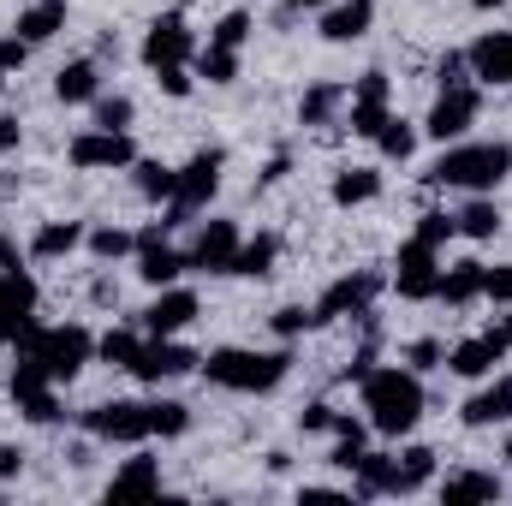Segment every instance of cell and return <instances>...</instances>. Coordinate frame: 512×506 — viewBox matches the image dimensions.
I'll list each match as a JSON object with an SVG mask.
<instances>
[{
	"label": "cell",
	"mask_w": 512,
	"mask_h": 506,
	"mask_svg": "<svg viewBox=\"0 0 512 506\" xmlns=\"http://www.w3.org/2000/svg\"><path fill=\"white\" fill-rule=\"evenodd\" d=\"M501 459H507V471H512V435H507V447H501Z\"/></svg>",
	"instance_id": "680465c9"
},
{
	"label": "cell",
	"mask_w": 512,
	"mask_h": 506,
	"mask_svg": "<svg viewBox=\"0 0 512 506\" xmlns=\"http://www.w3.org/2000/svg\"><path fill=\"white\" fill-rule=\"evenodd\" d=\"M382 286H387L382 268H346V274H334L322 286V298H316V322L328 328V322H364V316H376Z\"/></svg>",
	"instance_id": "8992f818"
},
{
	"label": "cell",
	"mask_w": 512,
	"mask_h": 506,
	"mask_svg": "<svg viewBox=\"0 0 512 506\" xmlns=\"http://www.w3.org/2000/svg\"><path fill=\"white\" fill-rule=\"evenodd\" d=\"M483 298H495V304H512V262L489 268V280H483Z\"/></svg>",
	"instance_id": "c3c4849f"
},
{
	"label": "cell",
	"mask_w": 512,
	"mask_h": 506,
	"mask_svg": "<svg viewBox=\"0 0 512 506\" xmlns=\"http://www.w3.org/2000/svg\"><path fill=\"white\" fill-rule=\"evenodd\" d=\"M274 262H280V239H274V233H256V239H245L239 256H233V280H268Z\"/></svg>",
	"instance_id": "836d02e7"
},
{
	"label": "cell",
	"mask_w": 512,
	"mask_h": 506,
	"mask_svg": "<svg viewBox=\"0 0 512 506\" xmlns=\"http://www.w3.org/2000/svg\"><path fill=\"white\" fill-rule=\"evenodd\" d=\"M465 66H471L477 84L512 90V30H483V36L465 48Z\"/></svg>",
	"instance_id": "ffe728a7"
},
{
	"label": "cell",
	"mask_w": 512,
	"mask_h": 506,
	"mask_svg": "<svg viewBox=\"0 0 512 506\" xmlns=\"http://www.w3.org/2000/svg\"><path fill=\"white\" fill-rule=\"evenodd\" d=\"M417 137H423V126H411L405 114H387L370 143H376V155H382V161H399V167H405V161L417 155Z\"/></svg>",
	"instance_id": "d6a6232c"
},
{
	"label": "cell",
	"mask_w": 512,
	"mask_h": 506,
	"mask_svg": "<svg viewBox=\"0 0 512 506\" xmlns=\"http://www.w3.org/2000/svg\"><path fill=\"white\" fill-rule=\"evenodd\" d=\"M292 376V346H215L203 352V381L221 393H274Z\"/></svg>",
	"instance_id": "3957f363"
},
{
	"label": "cell",
	"mask_w": 512,
	"mask_h": 506,
	"mask_svg": "<svg viewBox=\"0 0 512 506\" xmlns=\"http://www.w3.org/2000/svg\"><path fill=\"white\" fill-rule=\"evenodd\" d=\"M376 197H382V167H370V161L340 167V173L328 179V203H334V209H364V203H376Z\"/></svg>",
	"instance_id": "484cf974"
},
{
	"label": "cell",
	"mask_w": 512,
	"mask_h": 506,
	"mask_svg": "<svg viewBox=\"0 0 512 506\" xmlns=\"http://www.w3.org/2000/svg\"><path fill=\"white\" fill-rule=\"evenodd\" d=\"M6 78H12V72H6V66H0V90H6Z\"/></svg>",
	"instance_id": "94428289"
},
{
	"label": "cell",
	"mask_w": 512,
	"mask_h": 506,
	"mask_svg": "<svg viewBox=\"0 0 512 506\" xmlns=\"http://www.w3.org/2000/svg\"><path fill=\"white\" fill-rule=\"evenodd\" d=\"M251 30H256V18H251V12H227L221 24H209V42H215V48H239V54H245Z\"/></svg>",
	"instance_id": "ee69618b"
},
{
	"label": "cell",
	"mask_w": 512,
	"mask_h": 506,
	"mask_svg": "<svg viewBox=\"0 0 512 506\" xmlns=\"http://www.w3.org/2000/svg\"><path fill=\"white\" fill-rule=\"evenodd\" d=\"M268 328H274V340H298V334H316L322 322H316V304H280L274 316H268Z\"/></svg>",
	"instance_id": "ab89813d"
},
{
	"label": "cell",
	"mask_w": 512,
	"mask_h": 506,
	"mask_svg": "<svg viewBox=\"0 0 512 506\" xmlns=\"http://www.w3.org/2000/svg\"><path fill=\"white\" fill-rule=\"evenodd\" d=\"M155 90L173 96V102H185V96L197 90V72H191V66H161V72H155Z\"/></svg>",
	"instance_id": "f6af8a7d"
},
{
	"label": "cell",
	"mask_w": 512,
	"mask_h": 506,
	"mask_svg": "<svg viewBox=\"0 0 512 506\" xmlns=\"http://www.w3.org/2000/svg\"><path fill=\"white\" fill-rule=\"evenodd\" d=\"M387 114H393V78L387 72H358L352 84H346V120L340 126L352 131V137H376Z\"/></svg>",
	"instance_id": "5bb4252c"
},
{
	"label": "cell",
	"mask_w": 512,
	"mask_h": 506,
	"mask_svg": "<svg viewBox=\"0 0 512 506\" xmlns=\"http://www.w3.org/2000/svg\"><path fill=\"white\" fill-rule=\"evenodd\" d=\"M435 191H465V197H495L512 179V143H441V155L423 173Z\"/></svg>",
	"instance_id": "6da1fadb"
},
{
	"label": "cell",
	"mask_w": 512,
	"mask_h": 506,
	"mask_svg": "<svg viewBox=\"0 0 512 506\" xmlns=\"http://www.w3.org/2000/svg\"><path fill=\"white\" fill-rule=\"evenodd\" d=\"M477 12H501V6H512V0H471Z\"/></svg>",
	"instance_id": "6f0895ef"
},
{
	"label": "cell",
	"mask_w": 512,
	"mask_h": 506,
	"mask_svg": "<svg viewBox=\"0 0 512 506\" xmlns=\"http://www.w3.org/2000/svg\"><path fill=\"white\" fill-rule=\"evenodd\" d=\"M221 173H227V149H197L185 167H173V203H167V233L191 227V215H203L221 197Z\"/></svg>",
	"instance_id": "5b68a950"
},
{
	"label": "cell",
	"mask_w": 512,
	"mask_h": 506,
	"mask_svg": "<svg viewBox=\"0 0 512 506\" xmlns=\"http://www.w3.org/2000/svg\"><path fill=\"white\" fill-rule=\"evenodd\" d=\"M18 143H24V126H18V114H0V155H18Z\"/></svg>",
	"instance_id": "816d5d0a"
},
{
	"label": "cell",
	"mask_w": 512,
	"mask_h": 506,
	"mask_svg": "<svg viewBox=\"0 0 512 506\" xmlns=\"http://www.w3.org/2000/svg\"><path fill=\"white\" fill-rule=\"evenodd\" d=\"M18 358H30L36 370L48 381H78L90 364H96V334L84 328V322H54V328H30L18 346H12Z\"/></svg>",
	"instance_id": "277c9868"
},
{
	"label": "cell",
	"mask_w": 512,
	"mask_h": 506,
	"mask_svg": "<svg viewBox=\"0 0 512 506\" xmlns=\"http://www.w3.org/2000/svg\"><path fill=\"white\" fill-rule=\"evenodd\" d=\"M346 120V84L340 78H316L304 96H298V126L304 131H334Z\"/></svg>",
	"instance_id": "cb8c5ba5"
},
{
	"label": "cell",
	"mask_w": 512,
	"mask_h": 506,
	"mask_svg": "<svg viewBox=\"0 0 512 506\" xmlns=\"http://www.w3.org/2000/svg\"><path fill=\"white\" fill-rule=\"evenodd\" d=\"M18 197V173H0V203H12Z\"/></svg>",
	"instance_id": "11a10c76"
},
{
	"label": "cell",
	"mask_w": 512,
	"mask_h": 506,
	"mask_svg": "<svg viewBox=\"0 0 512 506\" xmlns=\"http://www.w3.org/2000/svg\"><path fill=\"white\" fill-rule=\"evenodd\" d=\"M435 477V447H405L393 453V495H417Z\"/></svg>",
	"instance_id": "e575fe53"
},
{
	"label": "cell",
	"mask_w": 512,
	"mask_h": 506,
	"mask_svg": "<svg viewBox=\"0 0 512 506\" xmlns=\"http://www.w3.org/2000/svg\"><path fill=\"white\" fill-rule=\"evenodd\" d=\"M197 316H203V298L173 280V286H155V298L137 310V328H143V334H185Z\"/></svg>",
	"instance_id": "2e32d148"
},
{
	"label": "cell",
	"mask_w": 512,
	"mask_h": 506,
	"mask_svg": "<svg viewBox=\"0 0 512 506\" xmlns=\"http://www.w3.org/2000/svg\"><path fill=\"white\" fill-rule=\"evenodd\" d=\"M90 126L131 131L137 126V102H131V96H96V102H90Z\"/></svg>",
	"instance_id": "60d3db41"
},
{
	"label": "cell",
	"mask_w": 512,
	"mask_h": 506,
	"mask_svg": "<svg viewBox=\"0 0 512 506\" xmlns=\"http://www.w3.org/2000/svg\"><path fill=\"white\" fill-rule=\"evenodd\" d=\"M477 114H483V90H477V84H447V90H435V102H429V114H423V137L459 143V137H471Z\"/></svg>",
	"instance_id": "8fae6325"
},
{
	"label": "cell",
	"mask_w": 512,
	"mask_h": 506,
	"mask_svg": "<svg viewBox=\"0 0 512 506\" xmlns=\"http://www.w3.org/2000/svg\"><path fill=\"white\" fill-rule=\"evenodd\" d=\"M334 423H340V411H334L328 399H310V405L298 411V429H304V435H334Z\"/></svg>",
	"instance_id": "bcb514c9"
},
{
	"label": "cell",
	"mask_w": 512,
	"mask_h": 506,
	"mask_svg": "<svg viewBox=\"0 0 512 506\" xmlns=\"http://www.w3.org/2000/svg\"><path fill=\"white\" fill-rule=\"evenodd\" d=\"M316 30H322V42H334V48L364 42V36L376 30V0H328L322 18H316Z\"/></svg>",
	"instance_id": "44dd1931"
},
{
	"label": "cell",
	"mask_w": 512,
	"mask_h": 506,
	"mask_svg": "<svg viewBox=\"0 0 512 506\" xmlns=\"http://www.w3.org/2000/svg\"><path fill=\"white\" fill-rule=\"evenodd\" d=\"M149 495H161V459L155 453H131L114 471V483H108V501H149Z\"/></svg>",
	"instance_id": "83f0119b"
},
{
	"label": "cell",
	"mask_w": 512,
	"mask_h": 506,
	"mask_svg": "<svg viewBox=\"0 0 512 506\" xmlns=\"http://www.w3.org/2000/svg\"><path fill=\"white\" fill-rule=\"evenodd\" d=\"M102 96V60H66L60 72H54V102H66V108H90Z\"/></svg>",
	"instance_id": "d4e9b609"
},
{
	"label": "cell",
	"mask_w": 512,
	"mask_h": 506,
	"mask_svg": "<svg viewBox=\"0 0 512 506\" xmlns=\"http://www.w3.org/2000/svg\"><path fill=\"white\" fill-rule=\"evenodd\" d=\"M6 393H12V411H18L24 423H36V429H54V423L66 417V405H60V381H48L30 358H18V364H12Z\"/></svg>",
	"instance_id": "ba28073f"
},
{
	"label": "cell",
	"mask_w": 512,
	"mask_h": 506,
	"mask_svg": "<svg viewBox=\"0 0 512 506\" xmlns=\"http://www.w3.org/2000/svg\"><path fill=\"white\" fill-rule=\"evenodd\" d=\"M239 245H245L239 221L209 215V221L197 227V239L185 245V262H191V274H233V256H239Z\"/></svg>",
	"instance_id": "9a60e30c"
},
{
	"label": "cell",
	"mask_w": 512,
	"mask_h": 506,
	"mask_svg": "<svg viewBox=\"0 0 512 506\" xmlns=\"http://www.w3.org/2000/svg\"><path fill=\"white\" fill-rule=\"evenodd\" d=\"M453 227H459V239H471V245H489V239H501V203L495 197H471L459 215H453Z\"/></svg>",
	"instance_id": "4dcf8cb0"
},
{
	"label": "cell",
	"mask_w": 512,
	"mask_h": 506,
	"mask_svg": "<svg viewBox=\"0 0 512 506\" xmlns=\"http://www.w3.org/2000/svg\"><path fill=\"white\" fill-rule=\"evenodd\" d=\"M131 185H137V197H143V203H161V209L173 203V167H167V161L137 155V161H131Z\"/></svg>",
	"instance_id": "8d00e7d4"
},
{
	"label": "cell",
	"mask_w": 512,
	"mask_h": 506,
	"mask_svg": "<svg viewBox=\"0 0 512 506\" xmlns=\"http://www.w3.org/2000/svg\"><path fill=\"white\" fill-rule=\"evenodd\" d=\"M24 60H30V42L24 36H0V66L6 72H24Z\"/></svg>",
	"instance_id": "681fc988"
},
{
	"label": "cell",
	"mask_w": 512,
	"mask_h": 506,
	"mask_svg": "<svg viewBox=\"0 0 512 506\" xmlns=\"http://www.w3.org/2000/svg\"><path fill=\"white\" fill-rule=\"evenodd\" d=\"M239 48H215V42H203L197 48V60H191V72L203 78V84H239Z\"/></svg>",
	"instance_id": "74e56055"
},
{
	"label": "cell",
	"mask_w": 512,
	"mask_h": 506,
	"mask_svg": "<svg viewBox=\"0 0 512 506\" xmlns=\"http://www.w3.org/2000/svg\"><path fill=\"white\" fill-rule=\"evenodd\" d=\"M512 340L501 328H483V334H471V340H459V346H447V370L459 381H489L501 364H507Z\"/></svg>",
	"instance_id": "ac0fdd59"
},
{
	"label": "cell",
	"mask_w": 512,
	"mask_h": 506,
	"mask_svg": "<svg viewBox=\"0 0 512 506\" xmlns=\"http://www.w3.org/2000/svg\"><path fill=\"white\" fill-rule=\"evenodd\" d=\"M90 298H96V304H114V298H120V286H114V280H96V286H90Z\"/></svg>",
	"instance_id": "db71d44e"
},
{
	"label": "cell",
	"mask_w": 512,
	"mask_h": 506,
	"mask_svg": "<svg viewBox=\"0 0 512 506\" xmlns=\"http://www.w3.org/2000/svg\"><path fill=\"white\" fill-rule=\"evenodd\" d=\"M447 506L459 501H501L507 495V483L495 477V471H453V477H441V489H435Z\"/></svg>",
	"instance_id": "f546056e"
},
{
	"label": "cell",
	"mask_w": 512,
	"mask_h": 506,
	"mask_svg": "<svg viewBox=\"0 0 512 506\" xmlns=\"http://www.w3.org/2000/svg\"><path fill=\"white\" fill-rule=\"evenodd\" d=\"M441 262H447V256L435 251V245H423V239H405V245H399V256H393V274H387V286H393L405 304H435Z\"/></svg>",
	"instance_id": "30bf717a"
},
{
	"label": "cell",
	"mask_w": 512,
	"mask_h": 506,
	"mask_svg": "<svg viewBox=\"0 0 512 506\" xmlns=\"http://www.w3.org/2000/svg\"><path fill=\"white\" fill-rule=\"evenodd\" d=\"M399 364H405V370H417V376H429V370H447V346H441L435 334H423V340H405Z\"/></svg>",
	"instance_id": "b9f144b4"
},
{
	"label": "cell",
	"mask_w": 512,
	"mask_h": 506,
	"mask_svg": "<svg viewBox=\"0 0 512 506\" xmlns=\"http://www.w3.org/2000/svg\"><path fill=\"white\" fill-rule=\"evenodd\" d=\"M24 459H30V453H24L18 441H0V483H12V477L24 471Z\"/></svg>",
	"instance_id": "f907efd6"
},
{
	"label": "cell",
	"mask_w": 512,
	"mask_h": 506,
	"mask_svg": "<svg viewBox=\"0 0 512 506\" xmlns=\"http://www.w3.org/2000/svg\"><path fill=\"white\" fill-rule=\"evenodd\" d=\"M66 18H72L66 0H30V6H18V18H12V36H24L30 48H42V42H54V36L66 30Z\"/></svg>",
	"instance_id": "4316f807"
},
{
	"label": "cell",
	"mask_w": 512,
	"mask_h": 506,
	"mask_svg": "<svg viewBox=\"0 0 512 506\" xmlns=\"http://www.w3.org/2000/svg\"><path fill=\"white\" fill-rule=\"evenodd\" d=\"M66 161L78 167V173H131V161H137V143H131V131H78L72 143H66Z\"/></svg>",
	"instance_id": "7c38bea8"
},
{
	"label": "cell",
	"mask_w": 512,
	"mask_h": 506,
	"mask_svg": "<svg viewBox=\"0 0 512 506\" xmlns=\"http://www.w3.org/2000/svg\"><path fill=\"white\" fill-rule=\"evenodd\" d=\"M36 328V280L30 268L0 274V346H18Z\"/></svg>",
	"instance_id": "d6986e66"
},
{
	"label": "cell",
	"mask_w": 512,
	"mask_h": 506,
	"mask_svg": "<svg viewBox=\"0 0 512 506\" xmlns=\"http://www.w3.org/2000/svg\"><path fill=\"white\" fill-rule=\"evenodd\" d=\"M191 370H203V352H191L179 334H143V352L131 364V376L143 381V387L179 381V376H191Z\"/></svg>",
	"instance_id": "4fadbf2b"
},
{
	"label": "cell",
	"mask_w": 512,
	"mask_h": 506,
	"mask_svg": "<svg viewBox=\"0 0 512 506\" xmlns=\"http://www.w3.org/2000/svg\"><path fill=\"white\" fill-rule=\"evenodd\" d=\"M179 274H191V262H185V251L167 239V221L143 227V233H137V280L155 292V286H173Z\"/></svg>",
	"instance_id": "e0dca14e"
},
{
	"label": "cell",
	"mask_w": 512,
	"mask_h": 506,
	"mask_svg": "<svg viewBox=\"0 0 512 506\" xmlns=\"http://www.w3.org/2000/svg\"><path fill=\"white\" fill-rule=\"evenodd\" d=\"M12 268H24V251H18V239L0 233V274H12Z\"/></svg>",
	"instance_id": "f5cc1de1"
},
{
	"label": "cell",
	"mask_w": 512,
	"mask_h": 506,
	"mask_svg": "<svg viewBox=\"0 0 512 506\" xmlns=\"http://www.w3.org/2000/svg\"><path fill=\"white\" fill-rule=\"evenodd\" d=\"M84 251L96 256L102 268H108V262H126V256H137V233L120 227V221H96V227L84 233Z\"/></svg>",
	"instance_id": "1f68e13d"
},
{
	"label": "cell",
	"mask_w": 512,
	"mask_h": 506,
	"mask_svg": "<svg viewBox=\"0 0 512 506\" xmlns=\"http://www.w3.org/2000/svg\"><path fill=\"white\" fill-rule=\"evenodd\" d=\"M137 352H143V328H108V334H96V364H108V370H126L131 376Z\"/></svg>",
	"instance_id": "d590c367"
},
{
	"label": "cell",
	"mask_w": 512,
	"mask_h": 506,
	"mask_svg": "<svg viewBox=\"0 0 512 506\" xmlns=\"http://www.w3.org/2000/svg\"><path fill=\"white\" fill-rule=\"evenodd\" d=\"M358 387H364V423H370L376 435L399 441V435H411V429L423 423L429 387H423L417 370H405V364H376Z\"/></svg>",
	"instance_id": "7a4b0ae2"
},
{
	"label": "cell",
	"mask_w": 512,
	"mask_h": 506,
	"mask_svg": "<svg viewBox=\"0 0 512 506\" xmlns=\"http://www.w3.org/2000/svg\"><path fill=\"white\" fill-rule=\"evenodd\" d=\"M501 334H507V340H512V316H507V322H501Z\"/></svg>",
	"instance_id": "91938a15"
},
{
	"label": "cell",
	"mask_w": 512,
	"mask_h": 506,
	"mask_svg": "<svg viewBox=\"0 0 512 506\" xmlns=\"http://www.w3.org/2000/svg\"><path fill=\"white\" fill-rule=\"evenodd\" d=\"M459 417H465V429H501V423H512V376L495 370V376L459 405Z\"/></svg>",
	"instance_id": "603a6c76"
},
{
	"label": "cell",
	"mask_w": 512,
	"mask_h": 506,
	"mask_svg": "<svg viewBox=\"0 0 512 506\" xmlns=\"http://www.w3.org/2000/svg\"><path fill=\"white\" fill-rule=\"evenodd\" d=\"M137 60H143L149 72H161V66H191V60H197V30L185 24V12L149 18V24H143V42H137Z\"/></svg>",
	"instance_id": "9c48e42d"
},
{
	"label": "cell",
	"mask_w": 512,
	"mask_h": 506,
	"mask_svg": "<svg viewBox=\"0 0 512 506\" xmlns=\"http://www.w3.org/2000/svg\"><path fill=\"white\" fill-rule=\"evenodd\" d=\"M185 429H191L185 399H149V441H179Z\"/></svg>",
	"instance_id": "f35d334b"
},
{
	"label": "cell",
	"mask_w": 512,
	"mask_h": 506,
	"mask_svg": "<svg viewBox=\"0 0 512 506\" xmlns=\"http://www.w3.org/2000/svg\"><path fill=\"white\" fill-rule=\"evenodd\" d=\"M179 6H203V0H179Z\"/></svg>",
	"instance_id": "6125c7cd"
},
{
	"label": "cell",
	"mask_w": 512,
	"mask_h": 506,
	"mask_svg": "<svg viewBox=\"0 0 512 506\" xmlns=\"http://www.w3.org/2000/svg\"><path fill=\"white\" fill-rule=\"evenodd\" d=\"M483 280H489V262L483 256H459V262H441V286H435V304L447 310H471L483 298Z\"/></svg>",
	"instance_id": "7402d4cb"
},
{
	"label": "cell",
	"mask_w": 512,
	"mask_h": 506,
	"mask_svg": "<svg viewBox=\"0 0 512 506\" xmlns=\"http://www.w3.org/2000/svg\"><path fill=\"white\" fill-rule=\"evenodd\" d=\"M411 239H423V245H435V251H447V245L459 239V227H453V215H447V209H429V215H417V227H411Z\"/></svg>",
	"instance_id": "7bdbcfd3"
},
{
	"label": "cell",
	"mask_w": 512,
	"mask_h": 506,
	"mask_svg": "<svg viewBox=\"0 0 512 506\" xmlns=\"http://www.w3.org/2000/svg\"><path fill=\"white\" fill-rule=\"evenodd\" d=\"M84 221H42L36 227V239H30V256L36 262H66V256H78L84 251Z\"/></svg>",
	"instance_id": "f1b7e54d"
},
{
	"label": "cell",
	"mask_w": 512,
	"mask_h": 506,
	"mask_svg": "<svg viewBox=\"0 0 512 506\" xmlns=\"http://www.w3.org/2000/svg\"><path fill=\"white\" fill-rule=\"evenodd\" d=\"M435 84H441V90H447V84H471L465 54H441V60H435Z\"/></svg>",
	"instance_id": "7dc6e473"
},
{
	"label": "cell",
	"mask_w": 512,
	"mask_h": 506,
	"mask_svg": "<svg viewBox=\"0 0 512 506\" xmlns=\"http://www.w3.org/2000/svg\"><path fill=\"white\" fill-rule=\"evenodd\" d=\"M84 435L102 447H143L149 441V399H102L84 417Z\"/></svg>",
	"instance_id": "52a82bcc"
},
{
	"label": "cell",
	"mask_w": 512,
	"mask_h": 506,
	"mask_svg": "<svg viewBox=\"0 0 512 506\" xmlns=\"http://www.w3.org/2000/svg\"><path fill=\"white\" fill-rule=\"evenodd\" d=\"M286 12H316V6H328V0H280Z\"/></svg>",
	"instance_id": "9f6ffc18"
}]
</instances>
